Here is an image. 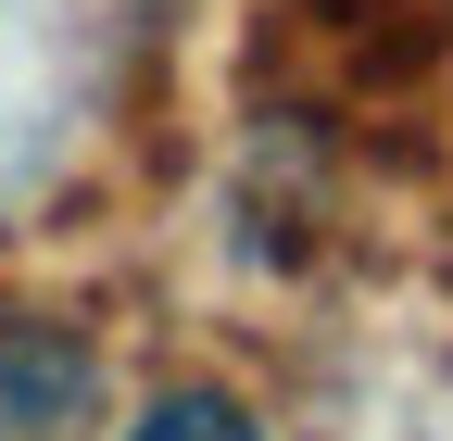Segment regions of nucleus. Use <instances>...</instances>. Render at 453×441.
I'll list each match as a JSON object with an SVG mask.
<instances>
[{"label": "nucleus", "instance_id": "1", "mask_svg": "<svg viewBox=\"0 0 453 441\" xmlns=\"http://www.w3.org/2000/svg\"><path fill=\"white\" fill-rule=\"evenodd\" d=\"M277 38L327 101H403L453 64V0H277Z\"/></svg>", "mask_w": 453, "mask_h": 441}, {"label": "nucleus", "instance_id": "2", "mask_svg": "<svg viewBox=\"0 0 453 441\" xmlns=\"http://www.w3.org/2000/svg\"><path fill=\"white\" fill-rule=\"evenodd\" d=\"M139 441H265L240 404H214V391H177V404H151V429Z\"/></svg>", "mask_w": 453, "mask_h": 441}]
</instances>
